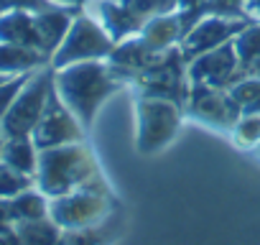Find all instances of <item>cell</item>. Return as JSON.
Instances as JSON below:
<instances>
[{"label": "cell", "instance_id": "29", "mask_svg": "<svg viewBox=\"0 0 260 245\" xmlns=\"http://www.w3.org/2000/svg\"><path fill=\"white\" fill-rule=\"evenodd\" d=\"M242 13L252 21H260V0H245L242 3Z\"/></svg>", "mask_w": 260, "mask_h": 245}, {"label": "cell", "instance_id": "26", "mask_svg": "<svg viewBox=\"0 0 260 245\" xmlns=\"http://www.w3.org/2000/svg\"><path fill=\"white\" fill-rule=\"evenodd\" d=\"M242 3L245 0H204L199 6L204 16L209 13H222V16H245L242 13Z\"/></svg>", "mask_w": 260, "mask_h": 245}, {"label": "cell", "instance_id": "24", "mask_svg": "<svg viewBox=\"0 0 260 245\" xmlns=\"http://www.w3.org/2000/svg\"><path fill=\"white\" fill-rule=\"evenodd\" d=\"M232 138L240 148L260 146V115H240V120L232 126Z\"/></svg>", "mask_w": 260, "mask_h": 245}, {"label": "cell", "instance_id": "23", "mask_svg": "<svg viewBox=\"0 0 260 245\" xmlns=\"http://www.w3.org/2000/svg\"><path fill=\"white\" fill-rule=\"evenodd\" d=\"M34 181H36L34 176L21 174L18 169L8 166L3 159H0V197H3V199H13L16 194H21V192L31 189V187H34Z\"/></svg>", "mask_w": 260, "mask_h": 245}, {"label": "cell", "instance_id": "4", "mask_svg": "<svg viewBox=\"0 0 260 245\" xmlns=\"http://www.w3.org/2000/svg\"><path fill=\"white\" fill-rule=\"evenodd\" d=\"M136 84L148 97H164V100H171V102L186 107L189 92H191V79L186 74V59H184L181 49L174 46V49L161 51L136 77Z\"/></svg>", "mask_w": 260, "mask_h": 245}, {"label": "cell", "instance_id": "25", "mask_svg": "<svg viewBox=\"0 0 260 245\" xmlns=\"http://www.w3.org/2000/svg\"><path fill=\"white\" fill-rule=\"evenodd\" d=\"M34 72H36V69H34ZM28 77H31V72H28V74H16V77H8L3 84H0V120H3L6 112L11 110L13 100L18 97V92L23 89V84L28 82Z\"/></svg>", "mask_w": 260, "mask_h": 245}, {"label": "cell", "instance_id": "7", "mask_svg": "<svg viewBox=\"0 0 260 245\" xmlns=\"http://www.w3.org/2000/svg\"><path fill=\"white\" fill-rule=\"evenodd\" d=\"M107 197L100 189H74L61 197H51L49 217L64 230H89L107 215Z\"/></svg>", "mask_w": 260, "mask_h": 245}, {"label": "cell", "instance_id": "10", "mask_svg": "<svg viewBox=\"0 0 260 245\" xmlns=\"http://www.w3.org/2000/svg\"><path fill=\"white\" fill-rule=\"evenodd\" d=\"M186 110L204 120L207 126L214 128H227L232 131V126L240 120V107L232 100L230 89L224 87H212V84H202V82H191V92H189V102Z\"/></svg>", "mask_w": 260, "mask_h": 245}, {"label": "cell", "instance_id": "1", "mask_svg": "<svg viewBox=\"0 0 260 245\" xmlns=\"http://www.w3.org/2000/svg\"><path fill=\"white\" fill-rule=\"evenodd\" d=\"M122 87V79H117L102 59L94 62H74L67 67L54 69V89L61 97V102L79 117L84 128L92 126L94 112L100 105Z\"/></svg>", "mask_w": 260, "mask_h": 245}, {"label": "cell", "instance_id": "12", "mask_svg": "<svg viewBox=\"0 0 260 245\" xmlns=\"http://www.w3.org/2000/svg\"><path fill=\"white\" fill-rule=\"evenodd\" d=\"M158 54L156 51H151L146 44H143V39H141V34H136V36H127V39H122V41H117L115 44V49L110 51V56H107V64H110V69H112V74L117 77V79H133L136 82V77L156 59Z\"/></svg>", "mask_w": 260, "mask_h": 245}, {"label": "cell", "instance_id": "3", "mask_svg": "<svg viewBox=\"0 0 260 245\" xmlns=\"http://www.w3.org/2000/svg\"><path fill=\"white\" fill-rule=\"evenodd\" d=\"M51 89H54V67L51 64L31 72L28 82L13 100L11 110L0 120V133L6 138H31L34 128L39 126V120L46 110Z\"/></svg>", "mask_w": 260, "mask_h": 245}, {"label": "cell", "instance_id": "27", "mask_svg": "<svg viewBox=\"0 0 260 245\" xmlns=\"http://www.w3.org/2000/svg\"><path fill=\"white\" fill-rule=\"evenodd\" d=\"M54 3L51 0H0V13H8V11H31L39 13L44 8H51Z\"/></svg>", "mask_w": 260, "mask_h": 245}, {"label": "cell", "instance_id": "17", "mask_svg": "<svg viewBox=\"0 0 260 245\" xmlns=\"http://www.w3.org/2000/svg\"><path fill=\"white\" fill-rule=\"evenodd\" d=\"M3 161L8 166L18 169L21 174H28V176L36 179V171H39V146L34 143V138H6Z\"/></svg>", "mask_w": 260, "mask_h": 245}, {"label": "cell", "instance_id": "11", "mask_svg": "<svg viewBox=\"0 0 260 245\" xmlns=\"http://www.w3.org/2000/svg\"><path fill=\"white\" fill-rule=\"evenodd\" d=\"M186 74L191 82L224 87V89L232 87L235 82H240V59H237L235 44L227 41L212 51L199 54L197 59H191L186 64Z\"/></svg>", "mask_w": 260, "mask_h": 245}, {"label": "cell", "instance_id": "9", "mask_svg": "<svg viewBox=\"0 0 260 245\" xmlns=\"http://www.w3.org/2000/svg\"><path fill=\"white\" fill-rule=\"evenodd\" d=\"M31 138L39 146V151L64 146V143H77V141L84 138V126L79 122V117L61 102L56 89H51L46 110H44V115L39 120V126L34 128Z\"/></svg>", "mask_w": 260, "mask_h": 245}, {"label": "cell", "instance_id": "15", "mask_svg": "<svg viewBox=\"0 0 260 245\" xmlns=\"http://www.w3.org/2000/svg\"><path fill=\"white\" fill-rule=\"evenodd\" d=\"M184 36H186V31H184V23H181V13H179V11L166 13V16H156V18H151V21L141 28L143 44H146L151 51H156V54L179 46Z\"/></svg>", "mask_w": 260, "mask_h": 245}, {"label": "cell", "instance_id": "20", "mask_svg": "<svg viewBox=\"0 0 260 245\" xmlns=\"http://www.w3.org/2000/svg\"><path fill=\"white\" fill-rule=\"evenodd\" d=\"M120 6L133 16L136 23L143 28L151 18L179 11V0H120Z\"/></svg>", "mask_w": 260, "mask_h": 245}, {"label": "cell", "instance_id": "14", "mask_svg": "<svg viewBox=\"0 0 260 245\" xmlns=\"http://www.w3.org/2000/svg\"><path fill=\"white\" fill-rule=\"evenodd\" d=\"M74 16H77V8H64V6H51L36 13V28H39V36H41V44L49 59L59 49L64 36L69 34Z\"/></svg>", "mask_w": 260, "mask_h": 245}, {"label": "cell", "instance_id": "22", "mask_svg": "<svg viewBox=\"0 0 260 245\" xmlns=\"http://www.w3.org/2000/svg\"><path fill=\"white\" fill-rule=\"evenodd\" d=\"M235 51H237V59H240V69L257 62L260 59V21H252L247 23L235 39Z\"/></svg>", "mask_w": 260, "mask_h": 245}, {"label": "cell", "instance_id": "28", "mask_svg": "<svg viewBox=\"0 0 260 245\" xmlns=\"http://www.w3.org/2000/svg\"><path fill=\"white\" fill-rule=\"evenodd\" d=\"M0 240H16L18 235L13 230V217H11V202L0 197Z\"/></svg>", "mask_w": 260, "mask_h": 245}, {"label": "cell", "instance_id": "13", "mask_svg": "<svg viewBox=\"0 0 260 245\" xmlns=\"http://www.w3.org/2000/svg\"><path fill=\"white\" fill-rule=\"evenodd\" d=\"M0 41L44 51V44H41V36H39V28H36V13H31V11L0 13Z\"/></svg>", "mask_w": 260, "mask_h": 245}, {"label": "cell", "instance_id": "6", "mask_svg": "<svg viewBox=\"0 0 260 245\" xmlns=\"http://www.w3.org/2000/svg\"><path fill=\"white\" fill-rule=\"evenodd\" d=\"M179 122L181 110L176 102L143 95L138 102V151L156 154L158 148L169 146L179 131Z\"/></svg>", "mask_w": 260, "mask_h": 245}, {"label": "cell", "instance_id": "5", "mask_svg": "<svg viewBox=\"0 0 260 245\" xmlns=\"http://www.w3.org/2000/svg\"><path fill=\"white\" fill-rule=\"evenodd\" d=\"M115 49V39L100 26V21L94 16L77 13L72 21L69 34L64 36V41L59 44V49L51 54L49 64L54 69L74 64V62H94V59H107L110 51Z\"/></svg>", "mask_w": 260, "mask_h": 245}, {"label": "cell", "instance_id": "2", "mask_svg": "<svg viewBox=\"0 0 260 245\" xmlns=\"http://www.w3.org/2000/svg\"><path fill=\"white\" fill-rule=\"evenodd\" d=\"M36 184L46 197H61V194L74 192V189L105 192L102 174H100L92 154L84 148L82 141L39 151Z\"/></svg>", "mask_w": 260, "mask_h": 245}, {"label": "cell", "instance_id": "18", "mask_svg": "<svg viewBox=\"0 0 260 245\" xmlns=\"http://www.w3.org/2000/svg\"><path fill=\"white\" fill-rule=\"evenodd\" d=\"M11 202V217H13V225L16 222H28V220H41V217H49V197L41 192V189H26L21 194H16Z\"/></svg>", "mask_w": 260, "mask_h": 245}, {"label": "cell", "instance_id": "30", "mask_svg": "<svg viewBox=\"0 0 260 245\" xmlns=\"http://www.w3.org/2000/svg\"><path fill=\"white\" fill-rule=\"evenodd\" d=\"M204 0H179V8H199Z\"/></svg>", "mask_w": 260, "mask_h": 245}, {"label": "cell", "instance_id": "16", "mask_svg": "<svg viewBox=\"0 0 260 245\" xmlns=\"http://www.w3.org/2000/svg\"><path fill=\"white\" fill-rule=\"evenodd\" d=\"M46 62H49V56L44 51H39V49L0 41V74H6V77L28 74V72L44 67Z\"/></svg>", "mask_w": 260, "mask_h": 245}, {"label": "cell", "instance_id": "21", "mask_svg": "<svg viewBox=\"0 0 260 245\" xmlns=\"http://www.w3.org/2000/svg\"><path fill=\"white\" fill-rule=\"evenodd\" d=\"M227 89L242 115H260V77H242Z\"/></svg>", "mask_w": 260, "mask_h": 245}, {"label": "cell", "instance_id": "8", "mask_svg": "<svg viewBox=\"0 0 260 245\" xmlns=\"http://www.w3.org/2000/svg\"><path fill=\"white\" fill-rule=\"evenodd\" d=\"M247 23H252V18L247 16H222V13H209L204 16L179 44L186 64L191 59H197L204 51H212L227 41H232Z\"/></svg>", "mask_w": 260, "mask_h": 245}, {"label": "cell", "instance_id": "31", "mask_svg": "<svg viewBox=\"0 0 260 245\" xmlns=\"http://www.w3.org/2000/svg\"><path fill=\"white\" fill-rule=\"evenodd\" d=\"M3 148H6V136L0 133V159H3Z\"/></svg>", "mask_w": 260, "mask_h": 245}, {"label": "cell", "instance_id": "19", "mask_svg": "<svg viewBox=\"0 0 260 245\" xmlns=\"http://www.w3.org/2000/svg\"><path fill=\"white\" fill-rule=\"evenodd\" d=\"M13 230L18 235V242H59L61 240V232H64L51 217L16 222Z\"/></svg>", "mask_w": 260, "mask_h": 245}, {"label": "cell", "instance_id": "32", "mask_svg": "<svg viewBox=\"0 0 260 245\" xmlns=\"http://www.w3.org/2000/svg\"><path fill=\"white\" fill-rule=\"evenodd\" d=\"M6 79H8V77H6V74H0V84H3V82H6Z\"/></svg>", "mask_w": 260, "mask_h": 245}]
</instances>
